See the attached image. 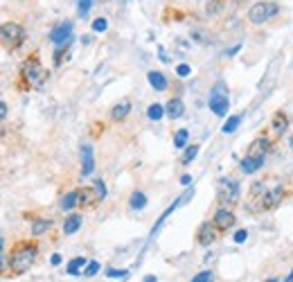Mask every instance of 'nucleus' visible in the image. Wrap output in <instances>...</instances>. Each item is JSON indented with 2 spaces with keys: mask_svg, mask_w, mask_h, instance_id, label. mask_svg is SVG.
Masks as SVG:
<instances>
[{
  "mask_svg": "<svg viewBox=\"0 0 293 282\" xmlns=\"http://www.w3.org/2000/svg\"><path fill=\"white\" fill-rule=\"evenodd\" d=\"M266 282H277V280H275V278H271V280H266Z\"/></svg>",
  "mask_w": 293,
  "mask_h": 282,
  "instance_id": "42",
  "label": "nucleus"
},
{
  "mask_svg": "<svg viewBox=\"0 0 293 282\" xmlns=\"http://www.w3.org/2000/svg\"><path fill=\"white\" fill-rule=\"evenodd\" d=\"M165 113H167V118L179 120V118H183V113H185V104H183V100H179V97H171L165 106Z\"/></svg>",
  "mask_w": 293,
  "mask_h": 282,
  "instance_id": "14",
  "label": "nucleus"
},
{
  "mask_svg": "<svg viewBox=\"0 0 293 282\" xmlns=\"http://www.w3.org/2000/svg\"><path fill=\"white\" fill-rule=\"evenodd\" d=\"M146 79H149V83H151V86H154L158 93H163L165 88H167V79H165V75H163V72H158V70L146 72Z\"/></svg>",
  "mask_w": 293,
  "mask_h": 282,
  "instance_id": "16",
  "label": "nucleus"
},
{
  "mask_svg": "<svg viewBox=\"0 0 293 282\" xmlns=\"http://www.w3.org/2000/svg\"><path fill=\"white\" fill-rule=\"evenodd\" d=\"M97 271H99V262H95V260H93V262L86 264V271H83V273H86L88 278H91V275H95Z\"/></svg>",
  "mask_w": 293,
  "mask_h": 282,
  "instance_id": "32",
  "label": "nucleus"
},
{
  "mask_svg": "<svg viewBox=\"0 0 293 282\" xmlns=\"http://www.w3.org/2000/svg\"><path fill=\"white\" fill-rule=\"evenodd\" d=\"M52 264H61V255H52Z\"/></svg>",
  "mask_w": 293,
  "mask_h": 282,
  "instance_id": "39",
  "label": "nucleus"
},
{
  "mask_svg": "<svg viewBox=\"0 0 293 282\" xmlns=\"http://www.w3.org/2000/svg\"><path fill=\"white\" fill-rule=\"evenodd\" d=\"M219 9H221V0H214L212 5H208V14H210V16H214Z\"/></svg>",
  "mask_w": 293,
  "mask_h": 282,
  "instance_id": "34",
  "label": "nucleus"
},
{
  "mask_svg": "<svg viewBox=\"0 0 293 282\" xmlns=\"http://www.w3.org/2000/svg\"><path fill=\"white\" fill-rule=\"evenodd\" d=\"M50 226H52L50 219H34V223H32V235H43Z\"/></svg>",
  "mask_w": 293,
  "mask_h": 282,
  "instance_id": "21",
  "label": "nucleus"
},
{
  "mask_svg": "<svg viewBox=\"0 0 293 282\" xmlns=\"http://www.w3.org/2000/svg\"><path fill=\"white\" fill-rule=\"evenodd\" d=\"M72 39V23H59L50 30V41L54 45H68Z\"/></svg>",
  "mask_w": 293,
  "mask_h": 282,
  "instance_id": "8",
  "label": "nucleus"
},
{
  "mask_svg": "<svg viewBox=\"0 0 293 282\" xmlns=\"http://www.w3.org/2000/svg\"><path fill=\"white\" fill-rule=\"evenodd\" d=\"M93 7V0H77V12H79V16H86L88 12H91Z\"/></svg>",
  "mask_w": 293,
  "mask_h": 282,
  "instance_id": "28",
  "label": "nucleus"
},
{
  "mask_svg": "<svg viewBox=\"0 0 293 282\" xmlns=\"http://www.w3.org/2000/svg\"><path fill=\"white\" fill-rule=\"evenodd\" d=\"M144 282H156V278H154V275H146Z\"/></svg>",
  "mask_w": 293,
  "mask_h": 282,
  "instance_id": "40",
  "label": "nucleus"
},
{
  "mask_svg": "<svg viewBox=\"0 0 293 282\" xmlns=\"http://www.w3.org/2000/svg\"><path fill=\"white\" fill-rule=\"evenodd\" d=\"M81 223H83V217H81V215H70V217H66V221H64V233H66V235H75V233L81 228Z\"/></svg>",
  "mask_w": 293,
  "mask_h": 282,
  "instance_id": "17",
  "label": "nucleus"
},
{
  "mask_svg": "<svg viewBox=\"0 0 293 282\" xmlns=\"http://www.w3.org/2000/svg\"><path fill=\"white\" fill-rule=\"evenodd\" d=\"M181 183H183V185H190V183H192V176H183V179H181Z\"/></svg>",
  "mask_w": 293,
  "mask_h": 282,
  "instance_id": "38",
  "label": "nucleus"
},
{
  "mask_svg": "<svg viewBox=\"0 0 293 282\" xmlns=\"http://www.w3.org/2000/svg\"><path fill=\"white\" fill-rule=\"evenodd\" d=\"M36 255H39V246L36 244H30V242H20L14 246L12 250V260H9V269L12 273H25L30 271V266L36 262Z\"/></svg>",
  "mask_w": 293,
  "mask_h": 282,
  "instance_id": "2",
  "label": "nucleus"
},
{
  "mask_svg": "<svg viewBox=\"0 0 293 282\" xmlns=\"http://www.w3.org/2000/svg\"><path fill=\"white\" fill-rule=\"evenodd\" d=\"M210 108L214 116H226L228 108H230V102H228V95L226 91H223V83H217L214 86V91L210 93Z\"/></svg>",
  "mask_w": 293,
  "mask_h": 282,
  "instance_id": "7",
  "label": "nucleus"
},
{
  "mask_svg": "<svg viewBox=\"0 0 293 282\" xmlns=\"http://www.w3.org/2000/svg\"><path fill=\"white\" fill-rule=\"evenodd\" d=\"M75 206H79V190L68 192L64 199H61V208H64V210H72Z\"/></svg>",
  "mask_w": 293,
  "mask_h": 282,
  "instance_id": "20",
  "label": "nucleus"
},
{
  "mask_svg": "<svg viewBox=\"0 0 293 282\" xmlns=\"http://www.w3.org/2000/svg\"><path fill=\"white\" fill-rule=\"evenodd\" d=\"M97 201H102V199H99L95 187H81L79 190V206L81 208H93Z\"/></svg>",
  "mask_w": 293,
  "mask_h": 282,
  "instance_id": "13",
  "label": "nucleus"
},
{
  "mask_svg": "<svg viewBox=\"0 0 293 282\" xmlns=\"http://www.w3.org/2000/svg\"><path fill=\"white\" fill-rule=\"evenodd\" d=\"M284 199V185L277 181H255L250 185L248 210H273Z\"/></svg>",
  "mask_w": 293,
  "mask_h": 282,
  "instance_id": "1",
  "label": "nucleus"
},
{
  "mask_svg": "<svg viewBox=\"0 0 293 282\" xmlns=\"http://www.w3.org/2000/svg\"><path fill=\"white\" fill-rule=\"evenodd\" d=\"M239 122H242V116H232V118H228V120H226V124L221 127V131H223V133H232L235 129L239 127Z\"/></svg>",
  "mask_w": 293,
  "mask_h": 282,
  "instance_id": "24",
  "label": "nucleus"
},
{
  "mask_svg": "<svg viewBox=\"0 0 293 282\" xmlns=\"http://www.w3.org/2000/svg\"><path fill=\"white\" fill-rule=\"evenodd\" d=\"M144 206H146V196L142 192H133V194H131V208H133V210H142Z\"/></svg>",
  "mask_w": 293,
  "mask_h": 282,
  "instance_id": "22",
  "label": "nucleus"
},
{
  "mask_svg": "<svg viewBox=\"0 0 293 282\" xmlns=\"http://www.w3.org/2000/svg\"><path fill=\"white\" fill-rule=\"evenodd\" d=\"M176 75H179V77H190L192 75V68L187 66V64H181L179 68H176Z\"/></svg>",
  "mask_w": 293,
  "mask_h": 282,
  "instance_id": "33",
  "label": "nucleus"
},
{
  "mask_svg": "<svg viewBox=\"0 0 293 282\" xmlns=\"http://www.w3.org/2000/svg\"><path fill=\"white\" fill-rule=\"evenodd\" d=\"M217 233H219V228L214 226V223L206 221L201 228H198V233H196V242L201 244V246H210L214 239H217Z\"/></svg>",
  "mask_w": 293,
  "mask_h": 282,
  "instance_id": "10",
  "label": "nucleus"
},
{
  "mask_svg": "<svg viewBox=\"0 0 293 282\" xmlns=\"http://www.w3.org/2000/svg\"><path fill=\"white\" fill-rule=\"evenodd\" d=\"M286 127H289V120H286L284 113H275V116H273V133L282 135L286 131Z\"/></svg>",
  "mask_w": 293,
  "mask_h": 282,
  "instance_id": "19",
  "label": "nucleus"
},
{
  "mask_svg": "<svg viewBox=\"0 0 293 282\" xmlns=\"http://www.w3.org/2000/svg\"><path fill=\"white\" fill-rule=\"evenodd\" d=\"M0 36H3V45L7 50H16L25 41V30L18 23H3L0 27Z\"/></svg>",
  "mask_w": 293,
  "mask_h": 282,
  "instance_id": "5",
  "label": "nucleus"
},
{
  "mask_svg": "<svg viewBox=\"0 0 293 282\" xmlns=\"http://www.w3.org/2000/svg\"><path fill=\"white\" fill-rule=\"evenodd\" d=\"M261 165H264V158H255V156L246 154V158L242 160V172L244 174H255Z\"/></svg>",
  "mask_w": 293,
  "mask_h": 282,
  "instance_id": "15",
  "label": "nucleus"
},
{
  "mask_svg": "<svg viewBox=\"0 0 293 282\" xmlns=\"http://www.w3.org/2000/svg\"><path fill=\"white\" fill-rule=\"evenodd\" d=\"M269 149H271V140L266 138V135H259V138H255L253 143H250L248 156H255V158H266Z\"/></svg>",
  "mask_w": 293,
  "mask_h": 282,
  "instance_id": "11",
  "label": "nucleus"
},
{
  "mask_svg": "<svg viewBox=\"0 0 293 282\" xmlns=\"http://www.w3.org/2000/svg\"><path fill=\"white\" fill-rule=\"evenodd\" d=\"M187 138H190V131H187V129H179V131L174 133V147L183 149L187 145Z\"/></svg>",
  "mask_w": 293,
  "mask_h": 282,
  "instance_id": "23",
  "label": "nucleus"
},
{
  "mask_svg": "<svg viewBox=\"0 0 293 282\" xmlns=\"http://www.w3.org/2000/svg\"><path fill=\"white\" fill-rule=\"evenodd\" d=\"M277 12H280V7H277L275 3H269V0H264V3H255L253 7L248 9V20L253 25H261V23H266V20L273 18Z\"/></svg>",
  "mask_w": 293,
  "mask_h": 282,
  "instance_id": "6",
  "label": "nucleus"
},
{
  "mask_svg": "<svg viewBox=\"0 0 293 282\" xmlns=\"http://www.w3.org/2000/svg\"><path fill=\"white\" fill-rule=\"evenodd\" d=\"M131 113V102L129 100H122L120 104H115L113 111H111V118L115 120V122H120V120H124Z\"/></svg>",
  "mask_w": 293,
  "mask_h": 282,
  "instance_id": "18",
  "label": "nucleus"
},
{
  "mask_svg": "<svg viewBox=\"0 0 293 282\" xmlns=\"http://www.w3.org/2000/svg\"><path fill=\"white\" fill-rule=\"evenodd\" d=\"M95 190H97L99 199H106V185H104L102 179H95Z\"/></svg>",
  "mask_w": 293,
  "mask_h": 282,
  "instance_id": "31",
  "label": "nucleus"
},
{
  "mask_svg": "<svg viewBox=\"0 0 293 282\" xmlns=\"http://www.w3.org/2000/svg\"><path fill=\"white\" fill-rule=\"evenodd\" d=\"M108 275H111V278H124V275H127V271H122V269H111L108 271Z\"/></svg>",
  "mask_w": 293,
  "mask_h": 282,
  "instance_id": "36",
  "label": "nucleus"
},
{
  "mask_svg": "<svg viewBox=\"0 0 293 282\" xmlns=\"http://www.w3.org/2000/svg\"><path fill=\"white\" fill-rule=\"evenodd\" d=\"M286 282H293V271L289 273V278H286Z\"/></svg>",
  "mask_w": 293,
  "mask_h": 282,
  "instance_id": "41",
  "label": "nucleus"
},
{
  "mask_svg": "<svg viewBox=\"0 0 293 282\" xmlns=\"http://www.w3.org/2000/svg\"><path fill=\"white\" fill-rule=\"evenodd\" d=\"M106 27H108V20L104 16L93 20V32H106Z\"/></svg>",
  "mask_w": 293,
  "mask_h": 282,
  "instance_id": "29",
  "label": "nucleus"
},
{
  "mask_svg": "<svg viewBox=\"0 0 293 282\" xmlns=\"http://www.w3.org/2000/svg\"><path fill=\"white\" fill-rule=\"evenodd\" d=\"M291 147H293V135H291Z\"/></svg>",
  "mask_w": 293,
  "mask_h": 282,
  "instance_id": "43",
  "label": "nucleus"
},
{
  "mask_svg": "<svg viewBox=\"0 0 293 282\" xmlns=\"http://www.w3.org/2000/svg\"><path fill=\"white\" fill-rule=\"evenodd\" d=\"M192 282H214V275H212V271H201V273H196L194 278H192Z\"/></svg>",
  "mask_w": 293,
  "mask_h": 282,
  "instance_id": "30",
  "label": "nucleus"
},
{
  "mask_svg": "<svg viewBox=\"0 0 293 282\" xmlns=\"http://www.w3.org/2000/svg\"><path fill=\"white\" fill-rule=\"evenodd\" d=\"M146 116H149V120H160L165 116V106H160V104H151V106L146 108Z\"/></svg>",
  "mask_w": 293,
  "mask_h": 282,
  "instance_id": "25",
  "label": "nucleus"
},
{
  "mask_svg": "<svg viewBox=\"0 0 293 282\" xmlns=\"http://www.w3.org/2000/svg\"><path fill=\"white\" fill-rule=\"evenodd\" d=\"M0 116H3V120L7 118V104H5V102L0 104Z\"/></svg>",
  "mask_w": 293,
  "mask_h": 282,
  "instance_id": "37",
  "label": "nucleus"
},
{
  "mask_svg": "<svg viewBox=\"0 0 293 282\" xmlns=\"http://www.w3.org/2000/svg\"><path fill=\"white\" fill-rule=\"evenodd\" d=\"M246 237H248V231H237V233H235V242H237V244L246 242Z\"/></svg>",
  "mask_w": 293,
  "mask_h": 282,
  "instance_id": "35",
  "label": "nucleus"
},
{
  "mask_svg": "<svg viewBox=\"0 0 293 282\" xmlns=\"http://www.w3.org/2000/svg\"><path fill=\"white\" fill-rule=\"evenodd\" d=\"M20 77H23L27 88L41 91L45 86V81H48V70L39 61V57H30V59H25L23 68H20Z\"/></svg>",
  "mask_w": 293,
  "mask_h": 282,
  "instance_id": "3",
  "label": "nucleus"
},
{
  "mask_svg": "<svg viewBox=\"0 0 293 282\" xmlns=\"http://www.w3.org/2000/svg\"><path fill=\"white\" fill-rule=\"evenodd\" d=\"M196 154H198V145H192V147H187L185 154H183V158H181V163H183V165H190L192 160L196 158Z\"/></svg>",
  "mask_w": 293,
  "mask_h": 282,
  "instance_id": "27",
  "label": "nucleus"
},
{
  "mask_svg": "<svg viewBox=\"0 0 293 282\" xmlns=\"http://www.w3.org/2000/svg\"><path fill=\"white\" fill-rule=\"evenodd\" d=\"M217 196L226 208L235 206L239 201V196H242V187H239V183L235 179H221L217 185Z\"/></svg>",
  "mask_w": 293,
  "mask_h": 282,
  "instance_id": "4",
  "label": "nucleus"
},
{
  "mask_svg": "<svg viewBox=\"0 0 293 282\" xmlns=\"http://www.w3.org/2000/svg\"><path fill=\"white\" fill-rule=\"evenodd\" d=\"M235 221H237V217H235L232 210H228V208H219V210L214 212V217H212V223L219 228V231H228V228H232Z\"/></svg>",
  "mask_w": 293,
  "mask_h": 282,
  "instance_id": "9",
  "label": "nucleus"
},
{
  "mask_svg": "<svg viewBox=\"0 0 293 282\" xmlns=\"http://www.w3.org/2000/svg\"><path fill=\"white\" fill-rule=\"evenodd\" d=\"M95 170V158H93L91 145H81V176H91Z\"/></svg>",
  "mask_w": 293,
  "mask_h": 282,
  "instance_id": "12",
  "label": "nucleus"
},
{
  "mask_svg": "<svg viewBox=\"0 0 293 282\" xmlns=\"http://www.w3.org/2000/svg\"><path fill=\"white\" fill-rule=\"evenodd\" d=\"M83 264H86V260H83V258H72L70 262H68V273H70V275H77Z\"/></svg>",
  "mask_w": 293,
  "mask_h": 282,
  "instance_id": "26",
  "label": "nucleus"
}]
</instances>
